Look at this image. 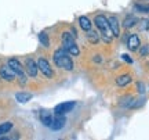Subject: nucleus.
Returning <instances> with one entry per match:
<instances>
[{
  "label": "nucleus",
  "instance_id": "f257e3e1",
  "mask_svg": "<svg viewBox=\"0 0 149 140\" xmlns=\"http://www.w3.org/2000/svg\"><path fill=\"white\" fill-rule=\"evenodd\" d=\"M54 63L58 68H62L65 71L73 70V61L70 58V54L65 51L64 49H58L54 51Z\"/></svg>",
  "mask_w": 149,
  "mask_h": 140
},
{
  "label": "nucleus",
  "instance_id": "f03ea898",
  "mask_svg": "<svg viewBox=\"0 0 149 140\" xmlns=\"http://www.w3.org/2000/svg\"><path fill=\"white\" fill-rule=\"evenodd\" d=\"M94 24H95V27L101 31V36L102 39L107 42V43H109L112 40V31L111 28H109V22H108V18L105 15H97L95 20H94Z\"/></svg>",
  "mask_w": 149,
  "mask_h": 140
},
{
  "label": "nucleus",
  "instance_id": "7ed1b4c3",
  "mask_svg": "<svg viewBox=\"0 0 149 140\" xmlns=\"http://www.w3.org/2000/svg\"><path fill=\"white\" fill-rule=\"evenodd\" d=\"M62 49L65 51H68L70 56H79L80 54V50L74 42L73 35H70L69 32H65L62 35Z\"/></svg>",
  "mask_w": 149,
  "mask_h": 140
},
{
  "label": "nucleus",
  "instance_id": "20e7f679",
  "mask_svg": "<svg viewBox=\"0 0 149 140\" xmlns=\"http://www.w3.org/2000/svg\"><path fill=\"white\" fill-rule=\"evenodd\" d=\"M7 64H8V67H10L11 70L15 72V75H18L19 83H21V85H25V83H26V75H25V70H24V67L21 65V63L17 58H10Z\"/></svg>",
  "mask_w": 149,
  "mask_h": 140
},
{
  "label": "nucleus",
  "instance_id": "39448f33",
  "mask_svg": "<svg viewBox=\"0 0 149 140\" xmlns=\"http://www.w3.org/2000/svg\"><path fill=\"white\" fill-rule=\"evenodd\" d=\"M74 106H76V103H74V101L61 103V104H58V106H55V108H54V113H55V115H65V114L70 113V111L74 108Z\"/></svg>",
  "mask_w": 149,
  "mask_h": 140
},
{
  "label": "nucleus",
  "instance_id": "423d86ee",
  "mask_svg": "<svg viewBox=\"0 0 149 140\" xmlns=\"http://www.w3.org/2000/svg\"><path fill=\"white\" fill-rule=\"evenodd\" d=\"M37 68L40 70V72H42L46 78H53V75H54L53 70H51V67H50V64H48V61L46 58H39V61H37Z\"/></svg>",
  "mask_w": 149,
  "mask_h": 140
},
{
  "label": "nucleus",
  "instance_id": "0eeeda50",
  "mask_svg": "<svg viewBox=\"0 0 149 140\" xmlns=\"http://www.w3.org/2000/svg\"><path fill=\"white\" fill-rule=\"evenodd\" d=\"M0 78L4 79V81L13 82L14 79H15V72L8 67V64L3 65V67H0Z\"/></svg>",
  "mask_w": 149,
  "mask_h": 140
},
{
  "label": "nucleus",
  "instance_id": "6e6552de",
  "mask_svg": "<svg viewBox=\"0 0 149 140\" xmlns=\"http://www.w3.org/2000/svg\"><path fill=\"white\" fill-rule=\"evenodd\" d=\"M25 71H26V74L29 76L36 78L37 71H39L36 61H35V60H32V58H26V61H25Z\"/></svg>",
  "mask_w": 149,
  "mask_h": 140
},
{
  "label": "nucleus",
  "instance_id": "1a4fd4ad",
  "mask_svg": "<svg viewBox=\"0 0 149 140\" xmlns=\"http://www.w3.org/2000/svg\"><path fill=\"white\" fill-rule=\"evenodd\" d=\"M66 124V119H65L64 115H57L55 118H53L51 121V125L48 126L51 130H61Z\"/></svg>",
  "mask_w": 149,
  "mask_h": 140
},
{
  "label": "nucleus",
  "instance_id": "9d476101",
  "mask_svg": "<svg viewBox=\"0 0 149 140\" xmlns=\"http://www.w3.org/2000/svg\"><path fill=\"white\" fill-rule=\"evenodd\" d=\"M108 22H109V28L112 31V35L117 38L120 35V25H119V20H117L115 15H111L108 18Z\"/></svg>",
  "mask_w": 149,
  "mask_h": 140
},
{
  "label": "nucleus",
  "instance_id": "9b49d317",
  "mask_svg": "<svg viewBox=\"0 0 149 140\" xmlns=\"http://www.w3.org/2000/svg\"><path fill=\"white\" fill-rule=\"evenodd\" d=\"M139 46H141V40H139L138 35H135V33L130 35L127 39V47L130 49L131 51H137Z\"/></svg>",
  "mask_w": 149,
  "mask_h": 140
},
{
  "label": "nucleus",
  "instance_id": "f8f14e48",
  "mask_svg": "<svg viewBox=\"0 0 149 140\" xmlns=\"http://www.w3.org/2000/svg\"><path fill=\"white\" fill-rule=\"evenodd\" d=\"M53 114L51 111H47V110H43L42 113H40V121H42V124L44 126H50L51 125V121H53Z\"/></svg>",
  "mask_w": 149,
  "mask_h": 140
},
{
  "label": "nucleus",
  "instance_id": "ddd939ff",
  "mask_svg": "<svg viewBox=\"0 0 149 140\" xmlns=\"http://www.w3.org/2000/svg\"><path fill=\"white\" fill-rule=\"evenodd\" d=\"M79 25L84 32H88L91 28H93V24H91V21L87 18V17H80L79 18Z\"/></svg>",
  "mask_w": 149,
  "mask_h": 140
},
{
  "label": "nucleus",
  "instance_id": "4468645a",
  "mask_svg": "<svg viewBox=\"0 0 149 140\" xmlns=\"http://www.w3.org/2000/svg\"><path fill=\"white\" fill-rule=\"evenodd\" d=\"M32 94L31 93H25V92H21V93H17L15 94V100L18 103H21V104H25V103H28L31 98H32Z\"/></svg>",
  "mask_w": 149,
  "mask_h": 140
},
{
  "label": "nucleus",
  "instance_id": "2eb2a0df",
  "mask_svg": "<svg viewBox=\"0 0 149 140\" xmlns=\"http://www.w3.org/2000/svg\"><path fill=\"white\" fill-rule=\"evenodd\" d=\"M131 81H133V79H131V75L126 74V75H122V76H119V78H117L116 85L117 86H126V85H128Z\"/></svg>",
  "mask_w": 149,
  "mask_h": 140
},
{
  "label": "nucleus",
  "instance_id": "dca6fc26",
  "mask_svg": "<svg viewBox=\"0 0 149 140\" xmlns=\"http://www.w3.org/2000/svg\"><path fill=\"white\" fill-rule=\"evenodd\" d=\"M39 40H40V43H42L43 47H48V46H50V39H48V35L46 32L39 33Z\"/></svg>",
  "mask_w": 149,
  "mask_h": 140
},
{
  "label": "nucleus",
  "instance_id": "f3484780",
  "mask_svg": "<svg viewBox=\"0 0 149 140\" xmlns=\"http://www.w3.org/2000/svg\"><path fill=\"white\" fill-rule=\"evenodd\" d=\"M11 129H13V124H11V122H4V124H1L0 125V136L7 135Z\"/></svg>",
  "mask_w": 149,
  "mask_h": 140
},
{
  "label": "nucleus",
  "instance_id": "a211bd4d",
  "mask_svg": "<svg viewBox=\"0 0 149 140\" xmlns=\"http://www.w3.org/2000/svg\"><path fill=\"white\" fill-rule=\"evenodd\" d=\"M88 35H87V39H88V40H90V43H93V44H95L97 42H98V40H100V35H98V33L97 32H94V31H88Z\"/></svg>",
  "mask_w": 149,
  "mask_h": 140
},
{
  "label": "nucleus",
  "instance_id": "6ab92c4d",
  "mask_svg": "<svg viewBox=\"0 0 149 140\" xmlns=\"http://www.w3.org/2000/svg\"><path fill=\"white\" fill-rule=\"evenodd\" d=\"M137 24V18L135 17H128V18H126L124 20V22H123V27L124 28H131L134 27Z\"/></svg>",
  "mask_w": 149,
  "mask_h": 140
},
{
  "label": "nucleus",
  "instance_id": "aec40b11",
  "mask_svg": "<svg viewBox=\"0 0 149 140\" xmlns=\"http://www.w3.org/2000/svg\"><path fill=\"white\" fill-rule=\"evenodd\" d=\"M139 56H141V57L149 56V44H145V46H141V47H139Z\"/></svg>",
  "mask_w": 149,
  "mask_h": 140
},
{
  "label": "nucleus",
  "instance_id": "412c9836",
  "mask_svg": "<svg viewBox=\"0 0 149 140\" xmlns=\"http://www.w3.org/2000/svg\"><path fill=\"white\" fill-rule=\"evenodd\" d=\"M135 10H138L139 13H149V6L135 4Z\"/></svg>",
  "mask_w": 149,
  "mask_h": 140
},
{
  "label": "nucleus",
  "instance_id": "4be33fe9",
  "mask_svg": "<svg viewBox=\"0 0 149 140\" xmlns=\"http://www.w3.org/2000/svg\"><path fill=\"white\" fill-rule=\"evenodd\" d=\"M122 57H123V60H124V61H128V63H133V60L130 58V57H128L127 54H123Z\"/></svg>",
  "mask_w": 149,
  "mask_h": 140
},
{
  "label": "nucleus",
  "instance_id": "5701e85b",
  "mask_svg": "<svg viewBox=\"0 0 149 140\" xmlns=\"http://www.w3.org/2000/svg\"><path fill=\"white\" fill-rule=\"evenodd\" d=\"M138 92L139 93H144L145 92V87H144V85H142V83H138Z\"/></svg>",
  "mask_w": 149,
  "mask_h": 140
}]
</instances>
